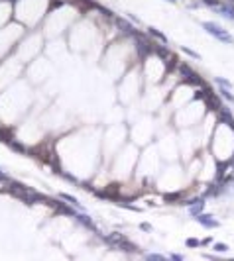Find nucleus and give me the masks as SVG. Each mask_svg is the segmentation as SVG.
Segmentation results:
<instances>
[{"label":"nucleus","mask_w":234,"mask_h":261,"mask_svg":"<svg viewBox=\"0 0 234 261\" xmlns=\"http://www.w3.org/2000/svg\"><path fill=\"white\" fill-rule=\"evenodd\" d=\"M203 28H205L207 31H209L211 35H215L216 39H220L222 43H232V35L228 34L226 30L219 28V26H216V24H212V22H205V24H203Z\"/></svg>","instance_id":"obj_1"},{"label":"nucleus","mask_w":234,"mask_h":261,"mask_svg":"<svg viewBox=\"0 0 234 261\" xmlns=\"http://www.w3.org/2000/svg\"><path fill=\"white\" fill-rule=\"evenodd\" d=\"M181 73H183V79H185L187 83L201 84V79H199V77H195V73L191 71V69H187V67H181Z\"/></svg>","instance_id":"obj_2"},{"label":"nucleus","mask_w":234,"mask_h":261,"mask_svg":"<svg viewBox=\"0 0 234 261\" xmlns=\"http://www.w3.org/2000/svg\"><path fill=\"white\" fill-rule=\"evenodd\" d=\"M197 220L203 224V226H207V228H216V226H219V222L212 220V218L207 216V214H199V216H197Z\"/></svg>","instance_id":"obj_3"},{"label":"nucleus","mask_w":234,"mask_h":261,"mask_svg":"<svg viewBox=\"0 0 234 261\" xmlns=\"http://www.w3.org/2000/svg\"><path fill=\"white\" fill-rule=\"evenodd\" d=\"M59 198H61V200H67V202H69V204H73V206H77V208H81V206H79V200H75V198H73V196H71V194H63V193H61V194H59Z\"/></svg>","instance_id":"obj_4"},{"label":"nucleus","mask_w":234,"mask_h":261,"mask_svg":"<svg viewBox=\"0 0 234 261\" xmlns=\"http://www.w3.org/2000/svg\"><path fill=\"white\" fill-rule=\"evenodd\" d=\"M150 34H152L153 37H157V39H159V41H161V43H167V39H165V35H161V34H159V31H157V30H153V28H150Z\"/></svg>","instance_id":"obj_5"},{"label":"nucleus","mask_w":234,"mask_h":261,"mask_svg":"<svg viewBox=\"0 0 234 261\" xmlns=\"http://www.w3.org/2000/svg\"><path fill=\"white\" fill-rule=\"evenodd\" d=\"M118 26H120V30L128 31V34H132V31H134V30H132V26H130V24H126L124 20H118Z\"/></svg>","instance_id":"obj_6"},{"label":"nucleus","mask_w":234,"mask_h":261,"mask_svg":"<svg viewBox=\"0 0 234 261\" xmlns=\"http://www.w3.org/2000/svg\"><path fill=\"white\" fill-rule=\"evenodd\" d=\"M220 92H222V96H224V98H228L230 102H234V96H232L230 92H228V88H226V87H224V88H220Z\"/></svg>","instance_id":"obj_7"},{"label":"nucleus","mask_w":234,"mask_h":261,"mask_svg":"<svg viewBox=\"0 0 234 261\" xmlns=\"http://www.w3.org/2000/svg\"><path fill=\"white\" fill-rule=\"evenodd\" d=\"M201 206H203L201 202H199V204H195L193 208H191V214H193V216H199V214H201Z\"/></svg>","instance_id":"obj_8"},{"label":"nucleus","mask_w":234,"mask_h":261,"mask_svg":"<svg viewBox=\"0 0 234 261\" xmlns=\"http://www.w3.org/2000/svg\"><path fill=\"white\" fill-rule=\"evenodd\" d=\"M148 259H152V261H163V255H159V253H150V255H148Z\"/></svg>","instance_id":"obj_9"},{"label":"nucleus","mask_w":234,"mask_h":261,"mask_svg":"<svg viewBox=\"0 0 234 261\" xmlns=\"http://www.w3.org/2000/svg\"><path fill=\"white\" fill-rule=\"evenodd\" d=\"M183 51H185V53H187V55H191V57H195V59H201V57H199V53H195V51H191V49H189V47H183Z\"/></svg>","instance_id":"obj_10"},{"label":"nucleus","mask_w":234,"mask_h":261,"mask_svg":"<svg viewBox=\"0 0 234 261\" xmlns=\"http://www.w3.org/2000/svg\"><path fill=\"white\" fill-rule=\"evenodd\" d=\"M216 83L222 84V87H226V88H230V83L226 81V79H220V77H216Z\"/></svg>","instance_id":"obj_11"},{"label":"nucleus","mask_w":234,"mask_h":261,"mask_svg":"<svg viewBox=\"0 0 234 261\" xmlns=\"http://www.w3.org/2000/svg\"><path fill=\"white\" fill-rule=\"evenodd\" d=\"M215 249H216V251H226L228 246H226V243H215Z\"/></svg>","instance_id":"obj_12"},{"label":"nucleus","mask_w":234,"mask_h":261,"mask_svg":"<svg viewBox=\"0 0 234 261\" xmlns=\"http://www.w3.org/2000/svg\"><path fill=\"white\" fill-rule=\"evenodd\" d=\"M203 2H205V4H209V6H216V8L220 6V0H203Z\"/></svg>","instance_id":"obj_13"},{"label":"nucleus","mask_w":234,"mask_h":261,"mask_svg":"<svg viewBox=\"0 0 234 261\" xmlns=\"http://www.w3.org/2000/svg\"><path fill=\"white\" fill-rule=\"evenodd\" d=\"M199 243H201V242H199V239H195V238L187 239V246H189V247H195V246H199Z\"/></svg>","instance_id":"obj_14"},{"label":"nucleus","mask_w":234,"mask_h":261,"mask_svg":"<svg viewBox=\"0 0 234 261\" xmlns=\"http://www.w3.org/2000/svg\"><path fill=\"white\" fill-rule=\"evenodd\" d=\"M77 218H79V220H81V222H85V224H87V226H91V220H89V218H87V216H85V214H81V216H77Z\"/></svg>","instance_id":"obj_15"},{"label":"nucleus","mask_w":234,"mask_h":261,"mask_svg":"<svg viewBox=\"0 0 234 261\" xmlns=\"http://www.w3.org/2000/svg\"><path fill=\"white\" fill-rule=\"evenodd\" d=\"M171 259H177V261H181L183 257H181V255H177V253H173V255H171Z\"/></svg>","instance_id":"obj_16"},{"label":"nucleus","mask_w":234,"mask_h":261,"mask_svg":"<svg viewBox=\"0 0 234 261\" xmlns=\"http://www.w3.org/2000/svg\"><path fill=\"white\" fill-rule=\"evenodd\" d=\"M167 2H175V0H167Z\"/></svg>","instance_id":"obj_17"}]
</instances>
